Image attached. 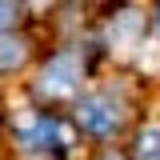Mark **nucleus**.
Returning a JSON list of instances; mask_svg holds the SVG:
<instances>
[{"mask_svg": "<svg viewBox=\"0 0 160 160\" xmlns=\"http://www.w3.org/2000/svg\"><path fill=\"white\" fill-rule=\"evenodd\" d=\"M20 140L28 148H60V144H72L68 128L56 116H24L20 120Z\"/></svg>", "mask_w": 160, "mask_h": 160, "instance_id": "3", "label": "nucleus"}, {"mask_svg": "<svg viewBox=\"0 0 160 160\" xmlns=\"http://www.w3.org/2000/svg\"><path fill=\"white\" fill-rule=\"evenodd\" d=\"M136 28H140V16H136V12H124V16L116 20V28H112L108 36H112V44H116V48H124L128 40L136 36Z\"/></svg>", "mask_w": 160, "mask_h": 160, "instance_id": "6", "label": "nucleus"}, {"mask_svg": "<svg viewBox=\"0 0 160 160\" xmlns=\"http://www.w3.org/2000/svg\"><path fill=\"white\" fill-rule=\"evenodd\" d=\"M12 20H16V4H0V32H4Z\"/></svg>", "mask_w": 160, "mask_h": 160, "instance_id": "7", "label": "nucleus"}, {"mask_svg": "<svg viewBox=\"0 0 160 160\" xmlns=\"http://www.w3.org/2000/svg\"><path fill=\"white\" fill-rule=\"evenodd\" d=\"M136 160H160V124L140 128V136H136Z\"/></svg>", "mask_w": 160, "mask_h": 160, "instance_id": "5", "label": "nucleus"}, {"mask_svg": "<svg viewBox=\"0 0 160 160\" xmlns=\"http://www.w3.org/2000/svg\"><path fill=\"white\" fill-rule=\"evenodd\" d=\"M24 56H28V44L16 36H0V72H12V68H20L24 64Z\"/></svg>", "mask_w": 160, "mask_h": 160, "instance_id": "4", "label": "nucleus"}, {"mask_svg": "<svg viewBox=\"0 0 160 160\" xmlns=\"http://www.w3.org/2000/svg\"><path fill=\"white\" fill-rule=\"evenodd\" d=\"M76 124L92 136H112L120 128V108L108 96H84L76 104Z\"/></svg>", "mask_w": 160, "mask_h": 160, "instance_id": "2", "label": "nucleus"}, {"mask_svg": "<svg viewBox=\"0 0 160 160\" xmlns=\"http://www.w3.org/2000/svg\"><path fill=\"white\" fill-rule=\"evenodd\" d=\"M80 76H84V64H80L76 52H56V56H48V64L40 68V92L44 96H72L76 92Z\"/></svg>", "mask_w": 160, "mask_h": 160, "instance_id": "1", "label": "nucleus"}]
</instances>
